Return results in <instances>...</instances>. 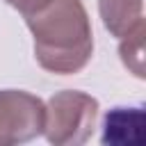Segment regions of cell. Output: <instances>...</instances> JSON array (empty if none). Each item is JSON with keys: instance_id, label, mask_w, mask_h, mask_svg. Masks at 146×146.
<instances>
[{"instance_id": "7a4b0ae2", "label": "cell", "mask_w": 146, "mask_h": 146, "mask_svg": "<svg viewBox=\"0 0 146 146\" xmlns=\"http://www.w3.org/2000/svg\"><path fill=\"white\" fill-rule=\"evenodd\" d=\"M98 119V100L78 89H64L48 98L43 137L55 146H80L84 144Z\"/></svg>"}, {"instance_id": "5b68a950", "label": "cell", "mask_w": 146, "mask_h": 146, "mask_svg": "<svg viewBox=\"0 0 146 146\" xmlns=\"http://www.w3.org/2000/svg\"><path fill=\"white\" fill-rule=\"evenodd\" d=\"M98 14L105 30L121 39L144 23V0H98Z\"/></svg>"}, {"instance_id": "3957f363", "label": "cell", "mask_w": 146, "mask_h": 146, "mask_svg": "<svg viewBox=\"0 0 146 146\" xmlns=\"http://www.w3.org/2000/svg\"><path fill=\"white\" fill-rule=\"evenodd\" d=\"M46 103L23 89H0V146H16L43 132Z\"/></svg>"}, {"instance_id": "277c9868", "label": "cell", "mask_w": 146, "mask_h": 146, "mask_svg": "<svg viewBox=\"0 0 146 146\" xmlns=\"http://www.w3.org/2000/svg\"><path fill=\"white\" fill-rule=\"evenodd\" d=\"M103 144L139 146L144 141V110L141 107H114L103 121Z\"/></svg>"}, {"instance_id": "6da1fadb", "label": "cell", "mask_w": 146, "mask_h": 146, "mask_svg": "<svg viewBox=\"0 0 146 146\" xmlns=\"http://www.w3.org/2000/svg\"><path fill=\"white\" fill-rule=\"evenodd\" d=\"M34 36V59L48 73H80L94 55V32L82 0H50L25 16Z\"/></svg>"}, {"instance_id": "8992f818", "label": "cell", "mask_w": 146, "mask_h": 146, "mask_svg": "<svg viewBox=\"0 0 146 146\" xmlns=\"http://www.w3.org/2000/svg\"><path fill=\"white\" fill-rule=\"evenodd\" d=\"M144 34H146V23H139L132 32L121 36V46H119L123 66L137 78H144Z\"/></svg>"}, {"instance_id": "52a82bcc", "label": "cell", "mask_w": 146, "mask_h": 146, "mask_svg": "<svg viewBox=\"0 0 146 146\" xmlns=\"http://www.w3.org/2000/svg\"><path fill=\"white\" fill-rule=\"evenodd\" d=\"M9 7H14L16 11H21L23 16H27V14H34V11H39L41 7H46L50 0H5Z\"/></svg>"}]
</instances>
